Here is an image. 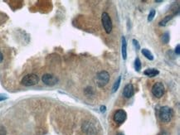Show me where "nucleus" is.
Returning <instances> with one entry per match:
<instances>
[{
    "label": "nucleus",
    "mask_w": 180,
    "mask_h": 135,
    "mask_svg": "<svg viewBox=\"0 0 180 135\" xmlns=\"http://www.w3.org/2000/svg\"><path fill=\"white\" fill-rule=\"evenodd\" d=\"M159 116L163 122L168 123L174 116V111L168 106H164V107H161L159 110Z\"/></svg>",
    "instance_id": "f257e3e1"
},
{
    "label": "nucleus",
    "mask_w": 180,
    "mask_h": 135,
    "mask_svg": "<svg viewBox=\"0 0 180 135\" xmlns=\"http://www.w3.org/2000/svg\"><path fill=\"white\" fill-rule=\"evenodd\" d=\"M39 81V77L35 74H28L25 75L21 81V83L25 86H34L38 83Z\"/></svg>",
    "instance_id": "f03ea898"
},
{
    "label": "nucleus",
    "mask_w": 180,
    "mask_h": 135,
    "mask_svg": "<svg viewBox=\"0 0 180 135\" xmlns=\"http://www.w3.org/2000/svg\"><path fill=\"white\" fill-rule=\"evenodd\" d=\"M96 80H97V85L99 87H103L106 86L110 80V74L106 71H102L97 74Z\"/></svg>",
    "instance_id": "7ed1b4c3"
},
{
    "label": "nucleus",
    "mask_w": 180,
    "mask_h": 135,
    "mask_svg": "<svg viewBox=\"0 0 180 135\" xmlns=\"http://www.w3.org/2000/svg\"><path fill=\"white\" fill-rule=\"evenodd\" d=\"M101 21L103 27L106 30V32L107 34L111 33L112 31V22L110 15L107 12H103L101 15Z\"/></svg>",
    "instance_id": "20e7f679"
},
{
    "label": "nucleus",
    "mask_w": 180,
    "mask_h": 135,
    "mask_svg": "<svg viewBox=\"0 0 180 135\" xmlns=\"http://www.w3.org/2000/svg\"><path fill=\"white\" fill-rule=\"evenodd\" d=\"M151 90H152V94L154 95V96H155L157 98H161L164 94V86L162 83L158 82L153 86Z\"/></svg>",
    "instance_id": "39448f33"
},
{
    "label": "nucleus",
    "mask_w": 180,
    "mask_h": 135,
    "mask_svg": "<svg viewBox=\"0 0 180 135\" xmlns=\"http://www.w3.org/2000/svg\"><path fill=\"white\" fill-rule=\"evenodd\" d=\"M42 80L45 85L47 86H55L56 83L58 82V79L56 78V76L51 75V74H45L43 75L42 77Z\"/></svg>",
    "instance_id": "423d86ee"
},
{
    "label": "nucleus",
    "mask_w": 180,
    "mask_h": 135,
    "mask_svg": "<svg viewBox=\"0 0 180 135\" xmlns=\"http://www.w3.org/2000/svg\"><path fill=\"white\" fill-rule=\"evenodd\" d=\"M127 118V114H126V112L123 110H117L115 114H114V120L119 123H124Z\"/></svg>",
    "instance_id": "0eeeda50"
},
{
    "label": "nucleus",
    "mask_w": 180,
    "mask_h": 135,
    "mask_svg": "<svg viewBox=\"0 0 180 135\" xmlns=\"http://www.w3.org/2000/svg\"><path fill=\"white\" fill-rule=\"evenodd\" d=\"M135 94V90H134V87L131 84H128L124 86V90H123V95L125 98H131Z\"/></svg>",
    "instance_id": "6e6552de"
},
{
    "label": "nucleus",
    "mask_w": 180,
    "mask_h": 135,
    "mask_svg": "<svg viewBox=\"0 0 180 135\" xmlns=\"http://www.w3.org/2000/svg\"><path fill=\"white\" fill-rule=\"evenodd\" d=\"M121 52H122V57L124 60H126L127 58V43L125 37H122V47H121Z\"/></svg>",
    "instance_id": "1a4fd4ad"
},
{
    "label": "nucleus",
    "mask_w": 180,
    "mask_h": 135,
    "mask_svg": "<svg viewBox=\"0 0 180 135\" xmlns=\"http://www.w3.org/2000/svg\"><path fill=\"white\" fill-rule=\"evenodd\" d=\"M159 73V71L156 70V69H147V70L144 71V74L145 75H148L149 77H155V76H156Z\"/></svg>",
    "instance_id": "9d476101"
},
{
    "label": "nucleus",
    "mask_w": 180,
    "mask_h": 135,
    "mask_svg": "<svg viewBox=\"0 0 180 135\" xmlns=\"http://www.w3.org/2000/svg\"><path fill=\"white\" fill-rule=\"evenodd\" d=\"M141 51H142V54H143L147 59H149L150 61H153V60H154V56H153V54L149 51V50L143 49Z\"/></svg>",
    "instance_id": "9b49d317"
},
{
    "label": "nucleus",
    "mask_w": 180,
    "mask_h": 135,
    "mask_svg": "<svg viewBox=\"0 0 180 135\" xmlns=\"http://www.w3.org/2000/svg\"><path fill=\"white\" fill-rule=\"evenodd\" d=\"M172 18H173V15H168V16H166L164 19L159 22V26H165V25L167 24V23H168V21L172 19Z\"/></svg>",
    "instance_id": "f8f14e48"
},
{
    "label": "nucleus",
    "mask_w": 180,
    "mask_h": 135,
    "mask_svg": "<svg viewBox=\"0 0 180 135\" xmlns=\"http://www.w3.org/2000/svg\"><path fill=\"white\" fill-rule=\"evenodd\" d=\"M120 80H121V77L120 76H119V78L117 79V80L115 82V84H114V86H113V92H115L117 90L119 89V86L120 85Z\"/></svg>",
    "instance_id": "ddd939ff"
},
{
    "label": "nucleus",
    "mask_w": 180,
    "mask_h": 135,
    "mask_svg": "<svg viewBox=\"0 0 180 135\" xmlns=\"http://www.w3.org/2000/svg\"><path fill=\"white\" fill-rule=\"evenodd\" d=\"M135 68L137 71H139L141 69V62H140L139 58H138V57L135 59Z\"/></svg>",
    "instance_id": "4468645a"
},
{
    "label": "nucleus",
    "mask_w": 180,
    "mask_h": 135,
    "mask_svg": "<svg viewBox=\"0 0 180 135\" xmlns=\"http://www.w3.org/2000/svg\"><path fill=\"white\" fill-rule=\"evenodd\" d=\"M162 41L164 43H168V41H169V34L168 32H165L163 36H162Z\"/></svg>",
    "instance_id": "2eb2a0df"
},
{
    "label": "nucleus",
    "mask_w": 180,
    "mask_h": 135,
    "mask_svg": "<svg viewBox=\"0 0 180 135\" xmlns=\"http://www.w3.org/2000/svg\"><path fill=\"white\" fill-rule=\"evenodd\" d=\"M155 10L152 9V10L150 11V12H149V17H148V21H149V22L152 21V20L154 19V17H155Z\"/></svg>",
    "instance_id": "dca6fc26"
},
{
    "label": "nucleus",
    "mask_w": 180,
    "mask_h": 135,
    "mask_svg": "<svg viewBox=\"0 0 180 135\" xmlns=\"http://www.w3.org/2000/svg\"><path fill=\"white\" fill-rule=\"evenodd\" d=\"M7 132L5 128L3 125H0V135H6Z\"/></svg>",
    "instance_id": "f3484780"
},
{
    "label": "nucleus",
    "mask_w": 180,
    "mask_h": 135,
    "mask_svg": "<svg viewBox=\"0 0 180 135\" xmlns=\"http://www.w3.org/2000/svg\"><path fill=\"white\" fill-rule=\"evenodd\" d=\"M8 99V96L4 94H0V101H3V100H5Z\"/></svg>",
    "instance_id": "a211bd4d"
},
{
    "label": "nucleus",
    "mask_w": 180,
    "mask_h": 135,
    "mask_svg": "<svg viewBox=\"0 0 180 135\" xmlns=\"http://www.w3.org/2000/svg\"><path fill=\"white\" fill-rule=\"evenodd\" d=\"M175 53H176L177 55H179L180 54V45L179 44H178V45H177V47H176V48H175Z\"/></svg>",
    "instance_id": "6ab92c4d"
},
{
    "label": "nucleus",
    "mask_w": 180,
    "mask_h": 135,
    "mask_svg": "<svg viewBox=\"0 0 180 135\" xmlns=\"http://www.w3.org/2000/svg\"><path fill=\"white\" fill-rule=\"evenodd\" d=\"M133 42H134V45L135 46V47H136L137 49H139V44L138 43V41L135 40V39H134L133 40Z\"/></svg>",
    "instance_id": "aec40b11"
},
{
    "label": "nucleus",
    "mask_w": 180,
    "mask_h": 135,
    "mask_svg": "<svg viewBox=\"0 0 180 135\" xmlns=\"http://www.w3.org/2000/svg\"><path fill=\"white\" fill-rule=\"evenodd\" d=\"M100 111L101 112H105L106 111V106H101L100 107Z\"/></svg>",
    "instance_id": "412c9836"
},
{
    "label": "nucleus",
    "mask_w": 180,
    "mask_h": 135,
    "mask_svg": "<svg viewBox=\"0 0 180 135\" xmlns=\"http://www.w3.org/2000/svg\"><path fill=\"white\" fill-rule=\"evenodd\" d=\"M3 54H2L1 51H0V63L3 62Z\"/></svg>",
    "instance_id": "4be33fe9"
},
{
    "label": "nucleus",
    "mask_w": 180,
    "mask_h": 135,
    "mask_svg": "<svg viewBox=\"0 0 180 135\" xmlns=\"http://www.w3.org/2000/svg\"><path fill=\"white\" fill-rule=\"evenodd\" d=\"M159 135H167V134H166V133H162L161 134H159Z\"/></svg>",
    "instance_id": "5701e85b"
},
{
    "label": "nucleus",
    "mask_w": 180,
    "mask_h": 135,
    "mask_svg": "<svg viewBox=\"0 0 180 135\" xmlns=\"http://www.w3.org/2000/svg\"><path fill=\"white\" fill-rule=\"evenodd\" d=\"M117 135H124V134H123V133H119V134Z\"/></svg>",
    "instance_id": "b1692460"
}]
</instances>
